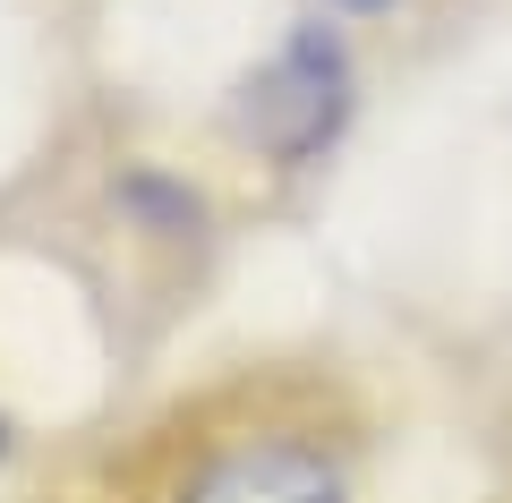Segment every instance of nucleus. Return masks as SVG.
<instances>
[{
  "mask_svg": "<svg viewBox=\"0 0 512 503\" xmlns=\"http://www.w3.org/2000/svg\"><path fill=\"white\" fill-rule=\"evenodd\" d=\"M342 111H350V60H342V43H333L325 26H299V35L248 77V94H239V137L265 145L274 162H308V154L333 145Z\"/></svg>",
  "mask_w": 512,
  "mask_h": 503,
  "instance_id": "nucleus-1",
  "label": "nucleus"
},
{
  "mask_svg": "<svg viewBox=\"0 0 512 503\" xmlns=\"http://www.w3.org/2000/svg\"><path fill=\"white\" fill-rule=\"evenodd\" d=\"M342 9H393V0H342Z\"/></svg>",
  "mask_w": 512,
  "mask_h": 503,
  "instance_id": "nucleus-3",
  "label": "nucleus"
},
{
  "mask_svg": "<svg viewBox=\"0 0 512 503\" xmlns=\"http://www.w3.org/2000/svg\"><path fill=\"white\" fill-rule=\"evenodd\" d=\"M180 503H342V469L299 435H248L214 452Z\"/></svg>",
  "mask_w": 512,
  "mask_h": 503,
  "instance_id": "nucleus-2",
  "label": "nucleus"
}]
</instances>
